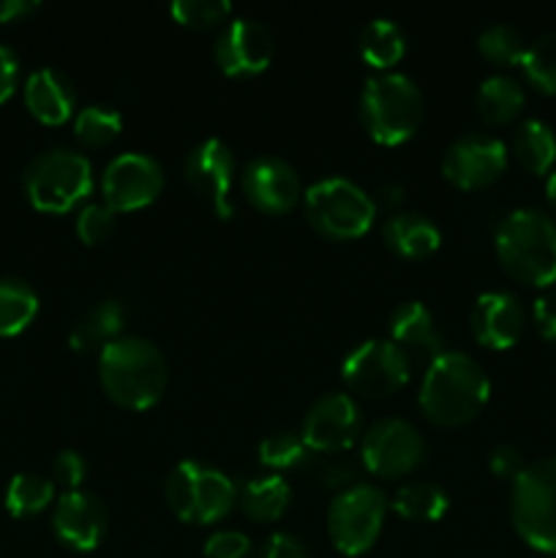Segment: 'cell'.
Wrapping results in <instances>:
<instances>
[{"label":"cell","mask_w":556,"mask_h":558,"mask_svg":"<svg viewBox=\"0 0 556 558\" xmlns=\"http://www.w3.org/2000/svg\"><path fill=\"white\" fill-rule=\"evenodd\" d=\"M98 379L120 407L150 409L167 390V357L147 338L120 336L98 352Z\"/></svg>","instance_id":"cell-1"},{"label":"cell","mask_w":556,"mask_h":558,"mask_svg":"<svg viewBox=\"0 0 556 558\" xmlns=\"http://www.w3.org/2000/svg\"><path fill=\"white\" fill-rule=\"evenodd\" d=\"M491 381L467 352H442L431 360L420 387V409L436 425H463L488 403Z\"/></svg>","instance_id":"cell-2"},{"label":"cell","mask_w":556,"mask_h":558,"mask_svg":"<svg viewBox=\"0 0 556 558\" xmlns=\"http://www.w3.org/2000/svg\"><path fill=\"white\" fill-rule=\"evenodd\" d=\"M496 254L505 270L527 287L556 281V223L545 213L521 207L496 227Z\"/></svg>","instance_id":"cell-3"},{"label":"cell","mask_w":556,"mask_h":558,"mask_svg":"<svg viewBox=\"0 0 556 558\" xmlns=\"http://www.w3.org/2000/svg\"><path fill=\"white\" fill-rule=\"evenodd\" d=\"M360 118L379 145H401L423 123V93L398 71H382L365 80L360 93Z\"/></svg>","instance_id":"cell-4"},{"label":"cell","mask_w":556,"mask_h":558,"mask_svg":"<svg viewBox=\"0 0 556 558\" xmlns=\"http://www.w3.org/2000/svg\"><path fill=\"white\" fill-rule=\"evenodd\" d=\"M510 515L529 548L556 556V456L529 463L512 480Z\"/></svg>","instance_id":"cell-5"},{"label":"cell","mask_w":556,"mask_h":558,"mask_svg":"<svg viewBox=\"0 0 556 558\" xmlns=\"http://www.w3.org/2000/svg\"><path fill=\"white\" fill-rule=\"evenodd\" d=\"M305 216L311 227L333 240H354L371 229L376 205L354 180L325 178L309 185L303 194Z\"/></svg>","instance_id":"cell-6"},{"label":"cell","mask_w":556,"mask_h":558,"mask_svg":"<svg viewBox=\"0 0 556 558\" xmlns=\"http://www.w3.org/2000/svg\"><path fill=\"white\" fill-rule=\"evenodd\" d=\"M93 189V167L82 153L52 147L33 158L25 169V191L33 207L44 213H65Z\"/></svg>","instance_id":"cell-7"},{"label":"cell","mask_w":556,"mask_h":558,"mask_svg":"<svg viewBox=\"0 0 556 558\" xmlns=\"http://www.w3.org/2000/svg\"><path fill=\"white\" fill-rule=\"evenodd\" d=\"M238 499L234 480L200 461H180L167 477V505L180 521H221Z\"/></svg>","instance_id":"cell-8"},{"label":"cell","mask_w":556,"mask_h":558,"mask_svg":"<svg viewBox=\"0 0 556 558\" xmlns=\"http://www.w3.org/2000/svg\"><path fill=\"white\" fill-rule=\"evenodd\" d=\"M385 494L374 485H352L333 499L327 512V532L343 556H360L371 550L385 523Z\"/></svg>","instance_id":"cell-9"},{"label":"cell","mask_w":556,"mask_h":558,"mask_svg":"<svg viewBox=\"0 0 556 558\" xmlns=\"http://www.w3.org/2000/svg\"><path fill=\"white\" fill-rule=\"evenodd\" d=\"M341 376L352 392L365 398H385L407 385L409 357L392 341L371 338L343 357Z\"/></svg>","instance_id":"cell-10"},{"label":"cell","mask_w":556,"mask_h":558,"mask_svg":"<svg viewBox=\"0 0 556 558\" xmlns=\"http://www.w3.org/2000/svg\"><path fill=\"white\" fill-rule=\"evenodd\" d=\"M425 456V441L409 420L387 417L371 425L363 439V463L376 477L409 474Z\"/></svg>","instance_id":"cell-11"},{"label":"cell","mask_w":556,"mask_h":558,"mask_svg":"<svg viewBox=\"0 0 556 558\" xmlns=\"http://www.w3.org/2000/svg\"><path fill=\"white\" fill-rule=\"evenodd\" d=\"M164 189V169L145 153H120L104 167V202L118 210H140Z\"/></svg>","instance_id":"cell-12"},{"label":"cell","mask_w":556,"mask_h":558,"mask_svg":"<svg viewBox=\"0 0 556 558\" xmlns=\"http://www.w3.org/2000/svg\"><path fill=\"white\" fill-rule=\"evenodd\" d=\"M185 180L221 218L234 216V153L223 140H205L185 158Z\"/></svg>","instance_id":"cell-13"},{"label":"cell","mask_w":556,"mask_h":558,"mask_svg":"<svg viewBox=\"0 0 556 558\" xmlns=\"http://www.w3.org/2000/svg\"><path fill=\"white\" fill-rule=\"evenodd\" d=\"M507 167L505 142L488 134H467L452 142L442 158V172L458 189H483Z\"/></svg>","instance_id":"cell-14"},{"label":"cell","mask_w":556,"mask_h":558,"mask_svg":"<svg viewBox=\"0 0 556 558\" xmlns=\"http://www.w3.org/2000/svg\"><path fill=\"white\" fill-rule=\"evenodd\" d=\"M276 54L270 27L251 16H238L221 31L216 41V60L223 74L251 76L270 65Z\"/></svg>","instance_id":"cell-15"},{"label":"cell","mask_w":556,"mask_h":558,"mask_svg":"<svg viewBox=\"0 0 556 558\" xmlns=\"http://www.w3.org/2000/svg\"><path fill=\"white\" fill-rule=\"evenodd\" d=\"M360 434V409L347 392L316 398L303 420V441L314 452H341Z\"/></svg>","instance_id":"cell-16"},{"label":"cell","mask_w":556,"mask_h":558,"mask_svg":"<svg viewBox=\"0 0 556 558\" xmlns=\"http://www.w3.org/2000/svg\"><path fill=\"white\" fill-rule=\"evenodd\" d=\"M243 191L262 213H287L303 196L298 169L278 156H259L243 169Z\"/></svg>","instance_id":"cell-17"},{"label":"cell","mask_w":556,"mask_h":558,"mask_svg":"<svg viewBox=\"0 0 556 558\" xmlns=\"http://www.w3.org/2000/svg\"><path fill=\"white\" fill-rule=\"evenodd\" d=\"M107 507L90 490H65L55 505V534L74 550H96L107 537Z\"/></svg>","instance_id":"cell-18"},{"label":"cell","mask_w":556,"mask_h":558,"mask_svg":"<svg viewBox=\"0 0 556 558\" xmlns=\"http://www.w3.org/2000/svg\"><path fill=\"white\" fill-rule=\"evenodd\" d=\"M469 325H472V336L483 347L510 349L521 338L527 314H523V305L518 303L516 294L485 292L474 300Z\"/></svg>","instance_id":"cell-19"},{"label":"cell","mask_w":556,"mask_h":558,"mask_svg":"<svg viewBox=\"0 0 556 558\" xmlns=\"http://www.w3.org/2000/svg\"><path fill=\"white\" fill-rule=\"evenodd\" d=\"M25 104L33 118L47 125H58L74 112V85L58 69H38L25 82Z\"/></svg>","instance_id":"cell-20"},{"label":"cell","mask_w":556,"mask_h":558,"mask_svg":"<svg viewBox=\"0 0 556 558\" xmlns=\"http://www.w3.org/2000/svg\"><path fill=\"white\" fill-rule=\"evenodd\" d=\"M387 325H390L392 343L401 347L403 352L414 349V352L431 354V360L442 354L439 327H436L434 314L420 300H407V303L396 305Z\"/></svg>","instance_id":"cell-21"},{"label":"cell","mask_w":556,"mask_h":558,"mask_svg":"<svg viewBox=\"0 0 556 558\" xmlns=\"http://www.w3.org/2000/svg\"><path fill=\"white\" fill-rule=\"evenodd\" d=\"M385 243L403 259H423L431 256L442 243V232L428 216L423 213H396L387 218Z\"/></svg>","instance_id":"cell-22"},{"label":"cell","mask_w":556,"mask_h":558,"mask_svg":"<svg viewBox=\"0 0 556 558\" xmlns=\"http://www.w3.org/2000/svg\"><path fill=\"white\" fill-rule=\"evenodd\" d=\"M123 305L118 300H104V303L93 305L85 316L74 325L71 330L69 343L76 352H90V349H98L101 352L107 343H112L114 338H120V330H123Z\"/></svg>","instance_id":"cell-23"},{"label":"cell","mask_w":556,"mask_h":558,"mask_svg":"<svg viewBox=\"0 0 556 558\" xmlns=\"http://www.w3.org/2000/svg\"><path fill=\"white\" fill-rule=\"evenodd\" d=\"M360 58L374 69L387 71L396 65L407 52V36H403L401 25L385 16H376L368 25L360 31Z\"/></svg>","instance_id":"cell-24"},{"label":"cell","mask_w":556,"mask_h":558,"mask_svg":"<svg viewBox=\"0 0 556 558\" xmlns=\"http://www.w3.org/2000/svg\"><path fill=\"white\" fill-rule=\"evenodd\" d=\"M512 153L532 174H545L556 161V134L543 120H523L512 136Z\"/></svg>","instance_id":"cell-25"},{"label":"cell","mask_w":556,"mask_h":558,"mask_svg":"<svg viewBox=\"0 0 556 558\" xmlns=\"http://www.w3.org/2000/svg\"><path fill=\"white\" fill-rule=\"evenodd\" d=\"M289 499H292V488L278 474H265L251 483H245L243 494H240V507L251 521H276L287 512Z\"/></svg>","instance_id":"cell-26"},{"label":"cell","mask_w":556,"mask_h":558,"mask_svg":"<svg viewBox=\"0 0 556 558\" xmlns=\"http://www.w3.org/2000/svg\"><path fill=\"white\" fill-rule=\"evenodd\" d=\"M38 314V294L27 281L14 276L0 278V336H16Z\"/></svg>","instance_id":"cell-27"},{"label":"cell","mask_w":556,"mask_h":558,"mask_svg":"<svg viewBox=\"0 0 556 558\" xmlns=\"http://www.w3.org/2000/svg\"><path fill=\"white\" fill-rule=\"evenodd\" d=\"M450 499H447L445 488L431 480H420V483H409L403 488H398V494L392 496V510L398 512L407 521H423L434 523L439 518H445Z\"/></svg>","instance_id":"cell-28"},{"label":"cell","mask_w":556,"mask_h":558,"mask_svg":"<svg viewBox=\"0 0 556 558\" xmlns=\"http://www.w3.org/2000/svg\"><path fill=\"white\" fill-rule=\"evenodd\" d=\"M523 107V87L512 76L494 74L480 85L478 114L485 123H507Z\"/></svg>","instance_id":"cell-29"},{"label":"cell","mask_w":556,"mask_h":558,"mask_svg":"<svg viewBox=\"0 0 556 558\" xmlns=\"http://www.w3.org/2000/svg\"><path fill=\"white\" fill-rule=\"evenodd\" d=\"M55 499V483L41 474L22 472L11 477L9 488H5V510L14 518L36 515L41 512L49 501Z\"/></svg>","instance_id":"cell-30"},{"label":"cell","mask_w":556,"mask_h":558,"mask_svg":"<svg viewBox=\"0 0 556 558\" xmlns=\"http://www.w3.org/2000/svg\"><path fill=\"white\" fill-rule=\"evenodd\" d=\"M120 129H123V118L118 109L107 107V104H90L74 120L76 140L87 147L109 145L120 134Z\"/></svg>","instance_id":"cell-31"},{"label":"cell","mask_w":556,"mask_h":558,"mask_svg":"<svg viewBox=\"0 0 556 558\" xmlns=\"http://www.w3.org/2000/svg\"><path fill=\"white\" fill-rule=\"evenodd\" d=\"M521 69L537 90L556 96V31L545 33L537 41L529 44Z\"/></svg>","instance_id":"cell-32"},{"label":"cell","mask_w":556,"mask_h":558,"mask_svg":"<svg viewBox=\"0 0 556 558\" xmlns=\"http://www.w3.org/2000/svg\"><path fill=\"white\" fill-rule=\"evenodd\" d=\"M478 49L483 58H488L491 63H501V65H512V63H521L523 52V38L521 33L516 31L512 25H488L478 38Z\"/></svg>","instance_id":"cell-33"},{"label":"cell","mask_w":556,"mask_h":558,"mask_svg":"<svg viewBox=\"0 0 556 558\" xmlns=\"http://www.w3.org/2000/svg\"><path fill=\"white\" fill-rule=\"evenodd\" d=\"M309 452L303 436L294 430H278V434L265 436L259 441V461L270 469H287L300 463Z\"/></svg>","instance_id":"cell-34"},{"label":"cell","mask_w":556,"mask_h":558,"mask_svg":"<svg viewBox=\"0 0 556 558\" xmlns=\"http://www.w3.org/2000/svg\"><path fill=\"white\" fill-rule=\"evenodd\" d=\"M232 11L227 0H174L169 5V14L189 27H216Z\"/></svg>","instance_id":"cell-35"},{"label":"cell","mask_w":556,"mask_h":558,"mask_svg":"<svg viewBox=\"0 0 556 558\" xmlns=\"http://www.w3.org/2000/svg\"><path fill=\"white\" fill-rule=\"evenodd\" d=\"M114 232V210L107 202H90L76 216V234L82 243L98 245Z\"/></svg>","instance_id":"cell-36"},{"label":"cell","mask_w":556,"mask_h":558,"mask_svg":"<svg viewBox=\"0 0 556 558\" xmlns=\"http://www.w3.org/2000/svg\"><path fill=\"white\" fill-rule=\"evenodd\" d=\"M251 550V539L243 532L234 529H221V532L210 534L205 543L207 558H245Z\"/></svg>","instance_id":"cell-37"},{"label":"cell","mask_w":556,"mask_h":558,"mask_svg":"<svg viewBox=\"0 0 556 558\" xmlns=\"http://www.w3.org/2000/svg\"><path fill=\"white\" fill-rule=\"evenodd\" d=\"M52 474L60 485H65L69 490H80L82 480L87 474V463L85 458L80 456L76 450H63L55 456L52 461Z\"/></svg>","instance_id":"cell-38"},{"label":"cell","mask_w":556,"mask_h":558,"mask_svg":"<svg viewBox=\"0 0 556 558\" xmlns=\"http://www.w3.org/2000/svg\"><path fill=\"white\" fill-rule=\"evenodd\" d=\"M488 469L496 474V477L516 480L518 474L527 469V463H523L521 452H518L512 445H496L494 450L488 452Z\"/></svg>","instance_id":"cell-39"},{"label":"cell","mask_w":556,"mask_h":558,"mask_svg":"<svg viewBox=\"0 0 556 558\" xmlns=\"http://www.w3.org/2000/svg\"><path fill=\"white\" fill-rule=\"evenodd\" d=\"M532 314L534 322H537V330L543 332V338L556 343V289H551V292L540 294V298L534 300Z\"/></svg>","instance_id":"cell-40"},{"label":"cell","mask_w":556,"mask_h":558,"mask_svg":"<svg viewBox=\"0 0 556 558\" xmlns=\"http://www.w3.org/2000/svg\"><path fill=\"white\" fill-rule=\"evenodd\" d=\"M262 558H311V556H309V548H305L298 537L278 532L267 539L265 550H262Z\"/></svg>","instance_id":"cell-41"},{"label":"cell","mask_w":556,"mask_h":558,"mask_svg":"<svg viewBox=\"0 0 556 558\" xmlns=\"http://www.w3.org/2000/svg\"><path fill=\"white\" fill-rule=\"evenodd\" d=\"M16 76H20V58L14 49L0 44V104L14 93Z\"/></svg>","instance_id":"cell-42"},{"label":"cell","mask_w":556,"mask_h":558,"mask_svg":"<svg viewBox=\"0 0 556 558\" xmlns=\"http://www.w3.org/2000/svg\"><path fill=\"white\" fill-rule=\"evenodd\" d=\"M38 9V3L33 0H0V22H14L22 16L33 14Z\"/></svg>","instance_id":"cell-43"},{"label":"cell","mask_w":556,"mask_h":558,"mask_svg":"<svg viewBox=\"0 0 556 558\" xmlns=\"http://www.w3.org/2000/svg\"><path fill=\"white\" fill-rule=\"evenodd\" d=\"M545 194H548V202H551V207H554V210H556V172L551 174V178H548V183H545Z\"/></svg>","instance_id":"cell-44"}]
</instances>
